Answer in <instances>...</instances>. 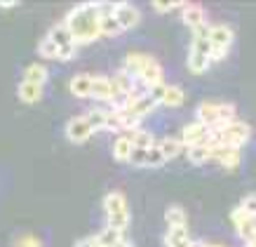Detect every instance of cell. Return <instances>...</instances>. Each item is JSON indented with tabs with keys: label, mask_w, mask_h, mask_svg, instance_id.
Returning <instances> with one entry per match:
<instances>
[{
	"label": "cell",
	"mask_w": 256,
	"mask_h": 247,
	"mask_svg": "<svg viewBox=\"0 0 256 247\" xmlns=\"http://www.w3.org/2000/svg\"><path fill=\"white\" fill-rule=\"evenodd\" d=\"M76 247H101V245H99V238H96V235H90V238H85V240H78Z\"/></svg>",
	"instance_id": "obj_36"
},
{
	"label": "cell",
	"mask_w": 256,
	"mask_h": 247,
	"mask_svg": "<svg viewBox=\"0 0 256 247\" xmlns=\"http://www.w3.org/2000/svg\"><path fill=\"white\" fill-rule=\"evenodd\" d=\"M92 78L94 76H85V73L73 76L70 78V92L76 97H90L92 94Z\"/></svg>",
	"instance_id": "obj_12"
},
{
	"label": "cell",
	"mask_w": 256,
	"mask_h": 247,
	"mask_svg": "<svg viewBox=\"0 0 256 247\" xmlns=\"http://www.w3.org/2000/svg\"><path fill=\"white\" fill-rule=\"evenodd\" d=\"M134 130H124V134H120L113 144V158L120 162H130V155L134 151V141H132Z\"/></svg>",
	"instance_id": "obj_7"
},
{
	"label": "cell",
	"mask_w": 256,
	"mask_h": 247,
	"mask_svg": "<svg viewBox=\"0 0 256 247\" xmlns=\"http://www.w3.org/2000/svg\"><path fill=\"white\" fill-rule=\"evenodd\" d=\"M113 247H132V242H130V240H120V242H118V245H113Z\"/></svg>",
	"instance_id": "obj_38"
},
{
	"label": "cell",
	"mask_w": 256,
	"mask_h": 247,
	"mask_svg": "<svg viewBox=\"0 0 256 247\" xmlns=\"http://www.w3.org/2000/svg\"><path fill=\"white\" fill-rule=\"evenodd\" d=\"M158 106V101L153 99V97H148V94H141L139 99H134L132 104H130V108H127V111H132L134 116H146V113H150V111H153V108Z\"/></svg>",
	"instance_id": "obj_15"
},
{
	"label": "cell",
	"mask_w": 256,
	"mask_h": 247,
	"mask_svg": "<svg viewBox=\"0 0 256 247\" xmlns=\"http://www.w3.org/2000/svg\"><path fill=\"white\" fill-rule=\"evenodd\" d=\"M181 101H184V92H181L178 87H167V92H164V99H162L164 106H178Z\"/></svg>",
	"instance_id": "obj_29"
},
{
	"label": "cell",
	"mask_w": 256,
	"mask_h": 247,
	"mask_svg": "<svg viewBox=\"0 0 256 247\" xmlns=\"http://www.w3.org/2000/svg\"><path fill=\"white\" fill-rule=\"evenodd\" d=\"M47 38L52 40L56 47H66V45H73V43H76V38H73V33H70V29L66 26V24H56V26H52V31H50ZM76 45H78V43H76Z\"/></svg>",
	"instance_id": "obj_11"
},
{
	"label": "cell",
	"mask_w": 256,
	"mask_h": 247,
	"mask_svg": "<svg viewBox=\"0 0 256 247\" xmlns=\"http://www.w3.org/2000/svg\"><path fill=\"white\" fill-rule=\"evenodd\" d=\"M24 80L33 83V85H42V83H47V69L42 64H31L24 71Z\"/></svg>",
	"instance_id": "obj_16"
},
{
	"label": "cell",
	"mask_w": 256,
	"mask_h": 247,
	"mask_svg": "<svg viewBox=\"0 0 256 247\" xmlns=\"http://www.w3.org/2000/svg\"><path fill=\"white\" fill-rule=\"evenodd\" d=\"M164 221H167L170 228H174V226H186V212L181 207H170L164 212Z\"/></svg>",
	"instance_id": "obj_26"
},
{
	"label": "cell",
	"mask_w": 256,
	"mask_h": 247,
	"mask_svg": "<svg viewBox=\"0 0 256 247\" xmlns=\"http://www.w3.org/2000/svg\"><path fill=\"white\" fill-rule=\"evenodd\" d=\"M113 17H116L118 22H120V26L122 29H132V26H136L141 19L139 10L134 8V5H127V3H120V5H116V12H113Z\"/></svg>",
	"instance_id": "obj_9"
},
{
	"label": "cell",
	"mask_w": 256,
	"mask_h": 247,
	"mask_svg": "<svg viewBox=\"0 0 256 247\" xmlns=\"http://www.w3.org/2000/svg\"><path fill=\"white\" fill-rule=\"evenodd\" d=\"M76 43L73 45H66V47H59V54H56V59H73V54H76Z\"/></svg>",
	"instance_id": "obj_34"
},
{
	"label": "cell",
	"mask_w": 256,
	"mask_h": 247,
	"mask_svg": "<svg viewBox=\"0 0 256 247\" xmlns=\"http://www.w3.org/2000/svg\"><path fill=\"white\" fill-rule=\"evenodd\" d=\"M212 158V148L207 144H198V146H190L188 148V160L195 162V165H202Z\"/></svg>",
	"instance_id": "obj_21"
},
{
	"label": "cell",
	"mask_w": 256,
	"mask_h": 247,
	"mask_svg": "<svg viewBox=\"0 0 256 247\" xmlns=\"http://www.w3.org/2000/svg\"><path fill=\"white\" fill-rule=\"evenodd\" d=\"M104 207H106V216H108V226L122 233L127 221H130V212H127V202H124L122 193H106L104 198Z\"/></svg>",
	"instance_id": "obj_3"
},
{
	"label": "cell",
	"mask_w": 256,
	"mask_h": 247,
	"mask_svg": "<svg viewBox=\"0 0 256 247\" xmlns=\"http://www.w3.org/2000/svg\"><path fill=\"white\" fill-rule=\"evenodd\" d=\"M16 247H40V240L33 238V235H24V238L16 240Z\"/></svg>",
	"instance_id": "obj_35"
},
{
	"label": "cell",
	"mask_w": 256,
	"mask_h": 247,
	"mask_svg": "<svg viewBox=\"0 0 256 247\" xmlns=\"http://www.w3.org/2000/svg\"><path fill=\"white\" fill-rule=\"evenodd\" d=\"M106 111H101V108H92V111H87L85 113V120L90 123L92 130H104L106 127Z\"/></svg>",
	"instance_id": "obj_25"
},
{
	"label": "cell",
	"mask_w": 256,
	"mask_h": 247,
	"mask_svg": "<svg viewBox=\"0 0 256 247\" xmlns=\"http://www.w3.org/2000/svg\"><path fill=\"white\" fill-rule=\"evenodd\" d=\"M64 24L70 29L76 43H92V40H96L101 36L99 33V10H96L94 3L73 8Z\"/></svg>",
	"instance_id": "obj_1"
},
{
	"label": "cell",
	"mask_w": 256,
	"mask_h": 247,
	"mask_svg": "<svg viewBox=\"0 0 256 247\" xmlns=\"http://www.w3.org/2000/svg\"><path fill=\"white\" fill-rule=\"evenodd\" d=\"M238 235L247 242H254L256 240V216H247L244 221L238 224Z\"/></svg>",
	"instance_id": "obj_20"
},
{
	"label": "cell",
	"mask_w": 256,
	"mask_h": 247,
	"mask_svg": "<svg viewBox=\"0 0 256 247\" xmlns=\"http://www.w3.org/2000/svg\"><path fill=\"white\" fill-rule=\"evenodd\" d=\"M244 212H247L249 216H256V195H247L244 200H242V205H240Z\"/></svg>",
	"instance_id": "obj_32"
},
{
	"label": "cell",
	"mask_w": 256,
	"mask_h": 247,
	"mask_svg": "<svg viewBox=\"0 0 256 247\" xmlns=\"http://www.w3.org/2000/svg\"><path fill=\"white\" fill-rule=\"evenodd\" d=\"M16 94H19V99L22 101L33 104V101L40 99V94H42V85H33V83H26V80H24L22 85L16 87Z\"/></svg>",
	"instance_id": "obj_17"
},
{
	"label": "cell",
	"mask_w": 256,
	"mask_h": 247,
	"mask_svg": "<svg viewBox=\"0 0 256 247\" xmlns=\"http://www.w3.org/2000/svg\"><path fill=\"white\" fill-rule=\"evenodd\" d=\"M94 99H101V101H113L116 99V90H113V83L110 78H104V76H94L92 78V94Z\"/></svg>",
	"instance_id": "obj_8"
},
{
	"label": "cell",
	"mask_w": 256,
	"mask_h": 247,
	"mask_svg": "<svg viewBox=\"0 0 256 247\" xmlns=\"http://www.w3.org/2000/svg\"><path fill=\"white\" fill-rule=\"evenodd\" d=\"M207 247H224V245H212V242H207Z\"/></svg>",
	"instance_id": "obj_39"
},
{
	"label": "cell",
	"mask_w": 256,
	"mask_h": 247,
	"mask_svg": "<svg viewBox=\"0 0 256 247\" xmlns=\"http://www.w3.org/2000/svg\"><path fill=\"white\" fill-rule=\"evenodd\" d=\"M146 155H148V148H134L132 155H130V162L134 167H141V165H146Z\"/></svg>",
	"instance_id": "obj_31"
},
{
	"label": "cell",
	"mask_w": 256,
	"mask_h": 247,
	"mask_svg": "<svg viewBox=\"0 0 256 247\" xmlns=\"http://www.w3.org/2000/svg\"><path fill=\"white\" fill-rule=\"evenodd\" d=\"M38 52H40V57H50V59H56V54H59V47H56L50 38H45V40H42V43L38 45Z\"/></svg>",
	"instance_id": "obj_30"
},
{
	"label": "cell",
	"mask_w": 256,
	"mask_h": 247,
	"mask_svg": "<svg viewBox=\"0 0 256 247\" xmlns=\"http://www.w3.org/2000/svg\"><path fill=\"white\" fill-rule=\"evenodd\" d=\"M190 240H188V228L186 226H174L167 231L164 235V245L167 247H186Z\"/></svg>",
	"instance_id": "obj_14"
},
{
	"label": "cell",
	"mask_w": 256,
	"mask_h": 247,
	"mask_svg": "<svg viewBox=\"0 0 256 247\" xmlns=\"http://www.w3.org/2000/svg\"><path fill=\"white\" fill-rule=\"evenodd\" d=\"M186 247H207V242H198V240H190Z\"/></svg>",
	"instance_id": "obj_37"
},
{
	"label": "cell",
	"mask_w": 256,
	"mask_h": 247,
	"mask_svg": "<svg viewBox=\"0 0 256 247\" xmlns=\"http://www.w3.org/2000/svg\"><path fill=\"white\" fill-rule=\"evenodd\" d=\"M210 54L204 52H198V50H190V54H188V69L193 71V73H202V71L210 66Z\"/></svg>",
	"instance_id": "obj_19"
},
{
	"label": "cell",
	"mask_w": 256,
	"mask_h": 247,
	"mask_svg": "<svg viewBox=\"0 0 256 247\" xmlns=\"http://www.w3.org/2000/svg\"><path fill=\"white\" fill-rule=\"evenodd\" d=\"M158 148H160V151H162V155L170 160V158L178 155V151H181V141L174 139V137H164V139L158 141Z\"/></svg>",
	"instance_id": "obj_22"
},
{
	"label": "cell",
	"mask_w": 256,
	"mask_h": 247,
	"mask_svg": "<svg viewBox=\"0 0 256 247\" xmlns=\"http://www.w3.org/2000/svg\"><path fill=\"white\" fill-rule=\"evenodd\" d=\"M212 158H216L224 167H228V170H233V167H238L240 165V151L233 146H216L212 148Z\"/></svg>",
	"instance_id": "obj_10"
},
{
	"label": "cell",
	"mask_w": 256,
	"mask_h": 247,
	"mask_svg": "<svg viewBox=\"0 0 256 247\" xmlns=\"http://www.w3.org/2000/svg\"><path fill=\"white\" fill-rule=\"evenodd\" d=\"M164 92H167V85H153V87H148V97H153L156 101H162L164 99Z\"/></svg>",
	"instance_id": "obj_33"
},
{
	"label": "cell",
	"mask_w": 256,
	"mask_h": 247,
	"mask_svg": "<svg viewBox=\"0 0 256 247\" xmlns=\"http://www.w3.org/2000/svg\"><path fill=\"white\" fill-rule=\"evenodd\" d=\"M235 108L230 104H214V101H204L198 106V123H202L210 130H221L228 123H233Z\"/></svg>",
	"instance_id": "obj_2"
},
{
	"label": "cell",
	"mask_w": 256,
	"mask_h": 247,
	"mask_svg": "<svg viewBox=\"0 0 256 247\" xmlns=\"http://www.w3.org/2000/svg\"><path fill=\"white\" fill-rule=\"evenodd\" d=\"M184 22L188 26H193V29L202 26L204 24V12H202L200 5H184Z\"/></svg>",
	"instance_id": "obj_18"
},
{
	"label": "cell",
	"mask_w": 256,
	"mask_h": 247,
	"mask_svg": "<svg viewBox=\"0 0 256 247\" xmlns=\"http://www.w3.org/2000/svg\"><path fill=\"white\" fill-rule=\"evenodd\" d=\"M92 127H90V123L85 120V116H78L73 118L68 123V127H66V137H68L70 141H76V144H80V141H85L92 137Z\"/></svg>",
	"instance_id": "obj_6"
},
{
	"label": "cell",
	"mask_w": 256,
	"mask_h": 247,
	"mask_svg": "<svg viewBox=\"0 0 256 247\" xmlns=\"http://www.w3.org/2000/svg\"><path fill=\"white\" fill-rule=\"evenodd\" d=\"M122 31V26H120V22H118L116 17H101L99 19V33L101 36H116V33Z\"/></svg>",
	"instance_id": "obj_24"
},
{
	"label": "cell",
	"mask_w": 256,
	"mask_h": 247,
	"mask_svg": "<svg viewBox=\"0 0 256 247\" xmlns=\"http://www.w3.org/2000/svg\"><path fill=\"white\" fill-rule=\"evenodd\" d=\"M210 43H212V50H216V52H228V47L233 43V31H230V26H226V24L212 26Z\"/></svg>",
	"instance_id": "obj_4"
},
{
	"label": "cell",
	"mask_w": 256,
	"mask_h": 247,
	"mask_svg": "<svg viewBox=\"0 0 256 247\" xmlns=\"http://www.w3.org/2000/svg\"><path fill=\"white\" fill-rule=\"evenodd\" d=\"M132 141H134V148H153L156 146L153 137H150L148 132H141V130H134Z\"/></svg>",
	"instance_id": "obj_27"
},
{
	"label": "cell",
	"mask_w": 256,
	"mask_h": 247,
	"mask_svg": "<svg viewBox=\"0 0 256 247\" xmlns=\"http://www.w3.org/2000/svg\"><path fill=\"white\" fill-rule=\"evenodd\" d=\"M164 160H167V158H164L162 151L158 148V144H156L153 148H148V155H146V167H160V165H162Z\"/></svg>",
	"instance_id": "obj_28"
},
{
	"label": "cell",
	"mask_w": 256,
	"mask_h": 247,
	"mask_svg": "<svg viewBox=\"0 0 256 247\" xmlns=\"http://www.w3.org/2000/svg\"><path fill=\"white\" fill-rule=\"evenodd\" d=\"M141 80L146 83L148 87H153V85H160L162 83V69H160V64L156 62V59H150V62L146 64V69L141 71Z\"/></svg>",
	"instance_id": "obj_13"
},
{
	"label": "cell",
	"mask_w": 256,
	"mask_h": 247,
	"mask_svg": "<svg viewBox=\"0 0 256 247\" xmlns=\"http://www.w3.org/2000/svg\"><path fill=\"white\" fill-rule=\"evenodd\" d=\"M96 238H99L101 247H113V245H118V242L122 240V233L116 231V228H110V226H106L101 233H96Z\"/></svg>",
	"instance_id": "obj_23"
},
{
	"label": "cell",
	"mask_w": 256,
	"mask_h": 247,
	"mask_svg": "<svg viewBox=\"0 0 256 247\" xmlns=\"http://www.w3.org/2000/svg\"><path fill=\"white\" fill-rule=\"evenodd\" d=\"M207 137H210V127H204L202 123H190L181 130V144H188V148L204 144Z\"/></svg>",
	"instance_id": "obj_5"
}]
</instances>
